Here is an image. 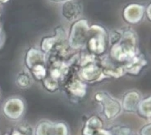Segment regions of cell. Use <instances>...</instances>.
Instances as JSON below:
<instances>
[{
    "mask_svg": "<svg viewBox=\"0 0 151 135\" xmlns=\"http://www.w3.org/2000/svg\"><path fill=\"white\" fill-rule=\"evenodd\" d=\"M90 27L85 20H80L75 22L71 29L68 38L69 46L73 49L83 47L89 36Z\"/></svg>",
    "mask_w": 151,
    "mask_h": 135,
    "instance_id": "6da1fadb",
    "label": "cell"
},
{
    "mask_svg": "<svg viewBox=\"0 0 151 135\" xmlns=\"http://www.w3.org/2000/svg\"><path fill=\"white\" fill-rule=\"evenodd\" d=\"M86 43L90 52L96 54H101L106 47V33L104 30L98 25H93L90 28L89 36Z\"/></svg>",
    "mask_w": 151,
    "mask_h": 135,
    "instance_id": "7a4b0ae2",
    "label": "cell"
},
{
    "mask_svg": "<svg viewBox=\"0 0 151 135\" xmlns=\"http://www.w3.org/2000/svg\"><path fill=\"white\" fill-rule=\"evenodd\" d=\"M25 110L24 102L18 97H11L6 99L2 107V113L7 118L16 121L23 115Z\"/></svg>",
    "mask_w": 151,
    "mask_h": 135,
    "instance_id": "3957f363",
    "label": "cell"
},
{
    "mask_svg": "<svg viewBox=\"0 0 151 135\" xmlns=\"http://www.w3.org/2000/svg\"><path fill=\"white\" fill-rule=\"evenodd\" d=\"M96 99L103 105L104 116L107 119H112L120 113L122 108L121 105L109 95L104 93H97L96 95Z\"/></svg>",
    "mask_w": 151,
    "mask_h": 135,
    "instance_id": "277c9868",
    "label": "cell"
},
{
    "mask_svg": "<svg viewBox=\"0 0 151 135\" xmlns=\"http://www.w3.org/2000/svg\"><path fill=\"white\" fill-rule=\"evenodd\" d=\"M67 126L61 123L52 124L48 122H42L38 124L36 134H67Z\"/></svg>",
    "mask_w": 151,
    "mask_h": 135,
    "instance_id": "5b68a950",
    "label": "cell"
},
{
    "mask_svg": "<svg viewBox=\"0 0 151 135\" xmlns=\"http://www.w3.org/2000/svg\"><path fill=\"white\" fill-rule=\"evenodd\" d=\"M82 12L80 3L75 0H68L64 2L62 7V14L68 21L77 19Z\"/></svg>",
    "mask_w": 151,
    "mask_h": 135,
    "instance_id": "8992f818",
    "label": "cell"
},
{
    "mask_svg": "<svg viewBox=\"0 0 151 135\" xmlns=\"http://www.w3.org/2000/svg\"><path fill=\"white\" fill-rule=\"evenodd\" d=\"M144 7L139 4H130L127 6L123 11L125 20L130 24L139 22L143 16Z\"/></svg>",
    "mask_w": 151,
    "mask_h": 135,
    "instance_id": "52a82bcc",
    "label": "cell"
},
{
    "mask_svg": "<svg viewBox=\"0 0 151 135\" xmlns=\"http://www.w3.org/2000/svg\"><path fill=\"white\" fill-rule=\"evenodd\" d=\"M102 122L97 117L93 116L86 122L84 130V134H109V132L101 129Z\"/></svg>",
    "mask_w": 151,
    "mask_h": 135,
    "instance_id": "ba28073f",
    "label": "cell"
},
{
    "mask_svg": "<svg viewBox=\"0 0 151 135\" xmlns=\"http://www.w3.org/2000/svg\"><path fill=\"white\" fill-rule=\"evenodd\" d=\"M140 101V96L139 93L135 91L129 92L124 96L122 107L126 111H134L137 109Z\"/></svg>",
    "mask_w": 151,
    "mask_h": 135,
    "instance_id": "9c48e42d",
    "label": "cell"
},
{
    "mask_svg": "<svg viewBox=\"0 0 151 135\" xmlns=\"http://www.w3.org/2000/svg\"><path fill=\"white\" fill-rule=\"evenodd\" d=\"M44 60V53L38 50L31 48L27 52L25 62L27 68L29 69L36 65H43Z\"/></svg>",
    "mask_w": 151,
    "mask_h": 135,
    "instance_id": "30bf717a",
    "label": "cell"
},
{
    "mask_svg": "<svg viewBox=\"0 0 151 135\" xmlns=\"http://www.w3.org/2000/svg\"><path fill=\"white\" fill-rule=\"evenodd\" d=\"M82 78L87 81H93L100 78L101 75V71L99 67L94 64H90L86 66L81 71Z\"/></svg>",
    "mask_w": 151,
    "mask_h": 135,
    "instance_id": "8fae6325",
    "label": "cell"
},
{
    "mask_svg": "<svg viewBox=\"0 0 151 135\" xmlns=\"http://www.w3.org/2000/svg\"><path fill=\"white\" fill-rule=\"evenodd\" d=\"M68 89L70 92L78 97H83L86 94V85L78 79H76L68 86Z\"/></svg>",
    "mask_w": 151,
    "mask_h": 135,
    "instance_id": "7c38bea8",
    "label": "cell"
},
{
    "mask_svg": "<svg viewBox=\"0 0 151 135\" xmlns=\"http://www.w3.org/2000/svg\"><path fill=\"white\" fill-rule=\"evenodd\" d=\"M16 84L21 88H27L29 87L31 83V78L29 75L25 72L19 73L15 79Z\"/></svg>",
    "mask_w": 151,
    "mask_h": 135,
    "instance_id": "4fadbf2b",
    "label": "cell"
},
{
    "mask_svg": "<svg viewBox=\"0 0 151 135\" xmlns=\"http://www.w3.org/2000/svg\"><path fill=\"white\" fill-rule=\"evenodd\" d=\"M139 113L145 117L150 118L151 115L150 111V97L146 98L143 100H141L139 102L137 109Z\"/></svg>",
    "mask_w": 151,
    "mask_h": 135,
    "instance_id": "5bb4252c",
    "label": "cell"
},
{
    "mask_svg": "<svg viewBox=\"0 0 151 135\" xmlns=\"http://www.w3.org/2000/svg\"><path fill=\"white\" fill-rule=\"evenodd\" d=\"M34 75V76L37 79H43L46 75V70L42 64H38L32 66L29 69Z\"/></svg>",
    "mask_w": 151,
    "mask_h": 135,
    "instance_id": "9a60e30c",
    "label": "cell"
},
{
    "mask_svg": "<svg viewBox=\"0 0 151 135\" xmlns=\"http://www.w3.org/2000/svg\"><path fill=\"white\" fill-rule=\"evenodd\" d=\"M32 130L31 127L27 125L22 124H19L16 128L14 129L12 134H31Z\"/></svg>",
    "mask_w": 151,
    "mask_h": 135,
    "instance_id": "2e32d148",
    "label": "cell"
},
{
    "mask_svg": "<svg viewBox=\"0 0 151 135\" xmlns=\"http://www.w3.org/2000/svg\"><path fill=\"white\" fill-rule=\"evenodd\" d=\"M125 72H126V70H125L124 68L119 67V68H117L113 69H105L104 70V73L105 75H110L112 76L118 78V77H120V76L123 75V74Z\"/></svg>",
    "mask_w": 151,
    "mask_h": 135,
    "instance_id": "e0dca14e",
    "label": "cell"
},
{
    "mask_svg": "<svg viewBox=\"0 0 151 135\" xmlns=\"http://www.w3.org/2000/svg\"><path fill=\"white\" fill-rule=\"evenodd\" d=\"M44 85L45 87L50 91L55 90L57 88V81L51 77V78H47L44 80Z\"/></svg>",
    "mask_w": 151,
    "mask_h": 135,
    "instance_id": "ac0fdd59",
    "label": "cell"
},
{
    "mask_svg": "<svg viewBox=\"0 0 151 135\" xmlns=\"http://www.w3.org/2000/svg\"><path fill=\"white\" fill-rule=\"evenodd\" d=\"M142 134H150V124L144 126L141 130Z\"/></svg>",
    "mask_w": 151,
    "mask_h": 135,
    "instance_id": "d6986e66",
    "label": "cell"
},
{
    "mask_svg": "<svg viewBox=\"0 0 151 135\" xmlns=\"http://www.w3.org/2000/svg\"><path fill=\"white\" fill-rule=\"evenodd\" d=\"M4 42V36L2 34V31L0 30V49L3 46V43Z\"/></svg>",
    "mask_w": 151,
    "mask_h": 135,
    "instance_id": "ffe728a7",
    "label": "cell"
},
{
    "mask_svg": "<svg viewBox=\"0 0 151 135\" xmlns=\"http://www.w3.org/2000/svg\"><path fill=\"white\" fill-rule=\"evenodd\" d=\"M150 4L149 5L148 7L147 8V9H146V14H147V16L149 18V20H150Z\"/></svg>",
    "mask_w": 151,
    "mask_h": 135,
    "instance_id": "44dd1931",
    "label": "cell"
},
{
    "mask_svg": "<svg viewBox=\"0 0 151 135\" xmlns=\"http://www.w3.org/2000/svg\"><path fill=\"white\" fill-rule=\"evenodd\" d=\"M53 1H55V2H65L68 0H52Z\"/></svg>",
    "mask_w": 151,
    "mask_h": 135,
    "instance_id": "7402d4cb",
    "label": "cell"
},
{
    "mask_svg": "<svg viewBox=\"0 0 151 135\" xmlns=\"http://www.w3.org/2000/svg\"><path fill=\"white\" fill-rule=\"evenodd\" d=\"M8 0H0V3H5L7 2Z\"/></svg>",
    "mask_w": 151,
    "mask_h": 135,
    "instance_id": "603a6c76",
    "label": "cell"
}]
</instances>
